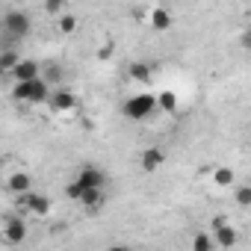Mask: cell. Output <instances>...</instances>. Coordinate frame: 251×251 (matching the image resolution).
<instances>
[{"mask_svg": "<svg viewBox=\"0 0 251 251\" xmlns=\"http://www.w3.org/2000/svg\"><path fill=\"white\" fill-rule=\"evenodd\" d=\"M157 109H160L157 106V95H151V92H139V95H133V98H127L121 103V115L130 118V121H145Z\"/></svg>", "mask_w": 251, "mask_h": 251, "instance_id": "7a4b0ae2", "label": "cell"}, {"mask_svg": "<svg viewBox=\"0 0 251 251\" xmlns=\"http://www.w3.org/2000/svg\"><path fill=\"white\" fill-rule=\"evenodd\" d=\"M42 77L56 89V86H62V83H65V68H62L56 59H48V62L42 65Z\"/></svg>", "mask_w": 251, "mask_h": 251, "instance_id": "8fae6325", "label": "cell"}, {"mask_svg": "<svg viewBox=\"0 0 251 251\" xmlns=\"http://www.w3.org/2000/svg\"><path fill=\"white\" fill-rule=\"evenodd\" d=\"M189 248L192 251H213L216 248V239H213V233H195L192 242H189Z\"/></svg>", "mask_w": 251, "mask_h": 251, "instance_id": "d6986e66", "label": "cell"}, {"mask_svg": "<svg viewBox=\"0 0 251 251\" xmlns=\"http://www.w3.org/2000/svg\"><path fill=\"white\" fill-rule=\"evenodd\" d=\"M239 48H245V50H251V27L239 33Z\"/></svg>", "mask_w": 251, "mask_h": 251, "instance_id": "cb8c5ba5", "label": "cell"}, {"mask_svg": "<svg viewBox=\"0 0 251 251\" xmlns=\"http://www.w3.org/2000/svg\"><path fill=\"white\" fill-rule=\"evenodd\" d=\"M157 106H160L163 112H175V109H177V95H175V92H160V95H157Z\"/></svg>", "mask_w": 251, "mask_h": 251, "instance_id": "ffe728a7", "label": "cell"}, {"mask_svg": "<svg viewBox=\"0 0 251 251\" xmlns=\"http://www.w3.org/2000/svg\"><path fill=\"white\" fill-rule=\"evenodd\" d=\"M50 92H53V86L45 77L15 83V100H21V103H33V106L36 103H48L50 100Z\"/></svg>", "mask_w": 251, "mask_h": 251, "instance_id": "3957f363", "label": "cell"}, {"mask_svg": "<svg viewBox=\"0 0 251 251\" xmlns=\"http://www.w3.org/2000/svg\"><path fill=\"white\" fill-rule=\"evenodd\" d=\"M74 30H77V18H74L71 12H62V15H59V33H62V36H71Z\"/></svg>", "mask_w": 251, "mask_h": 251, "instance_id": "44dd1931", "label": "cell"}, {"mask_svg": "<svg viewBox=\"0 0 251 251\" xmlns=\"http://www.w3.org/2000/svg\"><path fill=\"white\" fill-rule=\"evenodd\" d=\"M210 177H213V183L222 186V189H227V186L236 183V175H233V169H227V166H216V169L210 172Z\"/></svg>", "mask_w": 251, "mask_h": 251, "instance_id": "2e32d148", "label": "cell"}, {"mask_svg": "<svg viewBox=\"0 0 251 251\" xmlns=\"http://www.w3.org/2000/svg\"><path fill=\"white\" fill-rule=\"evenodd\" d=\"M139 166H142V172H145V175L160 172V169L166 166V151H163V148H157V145L145 148V151L139 154Z\"/></svg>", "mask_w": 251, "mask_h": 251, "instance_id": "ba28073f", "label": "cell"}, {"mask_svg": "<svg viewBox=\"0 0 251 251\" xmlns=\"http://www.w3.org/2000/svg\"><path fill=\"white\" fill-rule=\"evenodd\" d=\"M45 9H48V15H62V12H68L65 9V0H45Z\"/></svg>", "mask_w": 251, "mask_h": 251, "instance_id": "603a6c76", "label": "cell"}, {"mask_svg": "<svg viewBox=\"0 0 251 251\" xmlns=\"http://www.w3.org/2000/svg\"><path fill=\"white\" fill-rule=\"evenodd\" d=\"M15 204H18V210L24 213V216H36V219H45L48 213H50V198L48 195H39V192H21V195H15Z\"/></svg>", "mask_w": 251, "mask_h": 251, "instance_id": "277c9868", "label": "cell"}, {"mask_svg": "<svg viewBox=\"0 0 251 251\" xmlns=\"http://www.w3.org/2000/svg\"><path fill=\"white\" fill-rule=\"evenodd\" d=\"M0 239L3 245H21L27 239V222H24V213H12L0 222Z\"/></svg>", "mask_w": 251, "mask_h": 251, "instance_id": "5b68a950", "label": "cell"}, {"mask_svg": "<svg viewBox=\"0 0 251 251\" xmlns=\"http://www.w3.org/2000/svg\"><path fill=\"white\" fill-rule=\"evenodd\" d=\"M33 33V18L24 9H9L3 15V45H15Z\"/></svg>", "mask_w": 251, "mask_h": 251, "instance_id": "6da1fadb", "label": "cell"}, {"mask_svg": "<svg viewBox=\"0 0 251 251\" xmlns=\"http://www.w3.org/2000/svg\"><path fill=\"white\" fill-rule=\"evenodd\" d=\"M213 239H216V248H233L239 242V233L227 219H216L213 222Z\"/></svg>", "mask_w": 251, "mask_h": 251, "instance_id": "52a82bcc", "label": "cell"}, {"mask_svg": "<svg viewBox=\"0 0 251 251\" xmlns=\"http://www.w3.org/2000/svg\"><path fill=\"white\" fill-rule=\"evenodd\" d=\"M103 201H106V195H103V186L86 189V192H83V198H80V204H83L89 213H98V210L103 207Z\"/></svg>", "mask_w": 251, "mask_h": 251, "instance_id": "7c38bea8", "label": "cell"}, {"mask_svg": "<svg viewBox=\"0 0 251 251\" xmlns=\"http://www.w3.org/2000/svg\"><path fill=\"white\" fill-rule=\"evenodd\" d=\"M6 189L12 192V195H21V192H30L33 189V177L27 175V172H15L9 180H6Z\"/></svg>", "mask_w": 251, "mask_h": 251, "instance_id": "5bb4252c", "label": "cell"}, {"mask_svg": "<svg viewBox=\"0 0 251 251\" xmlns=\"http://www.w3.org/2000/svg\"><path fill=\"white\" fill-rule=\"evenodd\" d=\"M148 21H151V27L154 30H169L172 27V12L169 9H163V6H157V9H151V15H148Z\"/></svg>", "mask_w": 251, "mask_h": 251, "instance_id": "e0dca14e", "label": "cell"}, {"mask_svg": "<svg viewBox=\"0 0 251 251\" xmlns=\"http://www.w3.org/2000/svg\"><path fill=\"white\" fill-rule=\"evenodd\" d=\"M12 77H15V83H21V80H36V77H42V62H39V59L21 56V62L15 65Z\"/></svg>", "mask_w": 251, "mask_h": 251, "instance_id": "9c48e42d", "label": "cell"}, {"mask_svg": "<svg viewBox=\"0 0 251 251\" xmlns=\"http://www.w3.org/2000/svg\"><path fill=\"white\" fill-rule=\"evenodd\" d=\"M48 106L53 109V112H74L77 106H80V100H77V95L71 92V89H65V86H56L53 92H50V100H48Z\"/></svg>", "mask_w": 251, "mask_h": 251, "instance_id": "8992f818", "label": "cell"}, {"mask_svg": "<svg viewBox=\"0 0 251 251\" xmlns=\"http://www.w3.org/2000/svg\"><path fill=\"white\" fill-rule=\"evenodd\" d=\"M18 62H21V53H18L12 45H3V50H0V71H3V74H12Z\"/></svg>", "mask_w": 251, "mask_h": 251, "instance_id": "9a60e30c", "label": "cell"}, {"mask_svg": "<svg viewBox=\"0 0 251 251\" xmlns=\"http://www.w3.org/2000/svg\"><path fill=\"white\" fill-rule=\"evenodd\" d=\"M74 180H80L86 189H95V186H106V175H103L98 166H83V169L74 175Z\"/></svg>", "mask_w": 251, "mask_h": 251, "instance_id": "30bf717a", "label": "cell"}, {"mask_svg": "<svg viewBox=\"0 0 251 251\" xmlns=\"http://www.w3.org/2000/svg\"><path fill=\"white\" fill-rule=\"evenodd\" d=\"M233 201H236V207L248 210L251 207V186L248 183H233Z\"/></svg>", "mask_w": 251, "mask_h": 251, "instance_id": "ac0fdd59", "label": "cell"}, {"mask_svg": "<svg viewBox=\"0 0 251 251\" xmlns=\"http://www.w3.org/2000/svg\"><path fill=\"white\" fill-rule=\"evenodd\" d=\"M83 192H86V186H83L80 180H71V183L65 186V195H68L71 201H77V204H80V198H83Z\"/></svg>", "mask_w": 251, "mask_h": 251, "instance_id": "7402d4cb", "label": "cell"}, {"mask_svg": "<svg viewBox=\"0 0 251 251\" xmlns=\"http://www.w3.org/2000/svg\"><path fill=\"white\" fill-rule=\"evenodd\" d=\"M127 77H130L133 83H139V86H148V83H151V77H154V71H151V65H148V62H130Z\"/></svg>", "mask_w": 251, "mask_h": 251, "instance_id": "4fadbf2b", "label": "cell"}]
</instances>
